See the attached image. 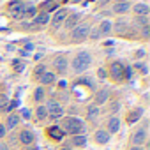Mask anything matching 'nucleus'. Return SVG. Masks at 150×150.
<instances>
[{
  "label": "nucleus",
  "mask_w": 150,
  "mask_h": 150,
  "mask_svg": "<svg viewBox=\"0 0 150 150\" xmlns=\"http://www.w3.org/2000/svg\"><path fill=\"white\" fill-rule=\"evenodd\" d=\"M131 150H143V148H139V146H134V148H131Z\"/></svg>",
  "instance_id": "a19ab883"
},
{
  "label": "nucleus",
  "mask_w": 150,
  "mask_h": 150,
  "mask_svg": "<svg viewBox=\"0 0 150 150\" xmlns=\"http://www.w3.org/2000/svg\"><path fill=\"white\" fill-rule=\"evenodd\" d=\"M46 110H48V113H50L53 118H58V117H62V115H64V108H62L58 103H55V101H50Z\"/></svg>",
  "instance_id": "423d86ee"
},
{
  "label": "nucleus",
  "mask_w": 150,
  "mask_h": 150,
  "mask_svg": "<svg viewBox=\"0 0 150 150\" xmlns=\"http://www.w3.org/2000/svg\"><path fill=\"white\" fill-rule=\"evenodd\" d=\"M146 141V129H138L136 132H134V136H132V143L138 146V145H141V143H145Z\"/></svg>",
  "instance_id": "1a4fd4ad"
},
{
  "label": "nucleus",
  "mask_w": 150,
  "mask_h": 150,
  "mask_svg": "<svg viewBox=\"0 0 150 150\" xmlns=\"http://www.w3.org/2000/svg\"><path fill=\"white\" fill-rule=\"evenodd\" d=\"M67 16H69V11H67V9H57V13L53 14V20H51L53 28H58V27L65 21Z\"/></svg>",
  "instance_id": "20e7f679"
},
{
  "label": "nucleus",
  "mask_w": 150,
  "mask_h": 150,
  "mask_svg": "<svg viewBox=\"0 0 150 150\" xmlns=\"http://www.w3.org/2000/svg\"><path fill=\"white\" fill-rule=\"evenodd\" d=\"M134 14L139 16V18H146V14H148V6H145V4H136V6H134Z\"/></svg>",
  "instance_id": "9b49d317"
},
{
  "label": "nucleus",
  "mask_w": 150,
  "mask_h": 150,
  "mask_svg": "<svg viewBox=\"0 0 150 150\" xmlns=\"http://www.w3.org/2000/svg\"><path fill=\"white\" fill-rule=\"evenodd\" d=\"M62 150H71V148H67V146H65V148H62Z\"/></svg>",
  "instance_id": "49530a36"
},
{
  "label": "nucleus",
  "mask_w": 150,
  "mask_h": 150,
  "mask_svg": "<svg viewBox=\"0 0 150 150\" xmlns=\"http://www.w3.org/2000/svg\"><path fill=\"white\" fill-rule=\"evenodd\" d=\"M97 113H99V108L97 106H88V118H96L97 117Z\"/></svg>",
  "instance_id": "a878e982"
},
{
  "label": "nucleus",
  "mask_w": 150,
  "mask_h": 150,
  "mask_svg": "<svg viewBox=\"0 0 150 150\" xmlns=\"http://www.w3.org/2000/svg\"><path fill=\"white\" fill-rule=\"evenodd\" d=\"M7 101H9V99H7L6 96H2V97H0V110H4V108H6V104H7Z\"/></svg>",
  "instance_id": "473e14b6"
},
{
  "label": "nucleus",
  "mask_w": 150,
  "mask_h": 150,
  "mask_svg": "<svg viewBox=\"0 0 150 150\" xmlns=\"http://www.w3.org/2000/svg\"><path fill=\"white\" fill-rule=\"evenodd\" d=\"M48 134H50L51 138H55V139H62V138H64V131H62L60 127H57V125L50 127V129H48Z\"/></svg>",
  "instance_id": "ddd939ff"
},
{
  "label": "nucleus",
  "mask_w": 150,
  "mask_h": 150,
  "mask_svg": "<svg viewBox=\"0 0 150 150\" xmlns=\"http://www.w3.org/2000/svg\"><path fill=\"white\" fill-rule=\"evenodd\" d=\"M25 6H23V2H11L9 4V13L13 14V18H21V16H25Z\"/></svg>",
  "instance_id": "39448f33"
},
{
  "label": "nucleus",
  "mask_w": 150,
  "mask_h": 150,
  "mask_svg": "<svg viewBox=\"0 0 150 150\" xmlns=\"http://www.w3.org/2000/svg\"><path fill=\"white\" fill-rule=\"evenodd\" d=\"M18 122H20V118H18L16 115H9V118H7V127H9V129H14V127L18 125Z\"/></svg>",
  "instance_id": "4be33fe9"
},
{
  "label": "nucleus",
  "mask_w": 150,
  "mask_h": 150,
  "mask_svg": "<svg viewBox=\"0 0 150 150\" xmlns=\"http://www.w3.org/2000/svg\"><path fill=\"white\" fill-rule=\"evenodd\" d=\"M4 134H6V127L0 125V138H4Z\"/></svg>",
  "instance_id": "c9c22d12"
},
{
  "label": "nucleus",
  "mask_w": 150,
  "mask_h": 150,
  "mask_svg": "<svg viewBox=\"0 0 150 150\" xmlns=\"http://www.w3.org/2000/svg\"><path fill=\"white\" fill-rule=\"evenodd\" d=\"M35 13H37L35 7H27V9H25V16H34Z\"/></svg>",
  "instance_id": "7c9ffc66"
},
{
  "label": "nucleus",
  "mask_w": 150,
  "mask_h": 150,
  "mask_svg": "<svg viewBox=\"0 0 150 150\" xmlns=\"http://www.w3.org/2000/svg\"><path fill=\"white\" fill-rule=\"evenodd\" d=\"M88 32H90L88 25H78V27H74V30H72V41H76V42L85 41L88 37Z\"/></svg>",
  "instance_id": "7ed1b4c3"
},
{
  "label": "nucleus",
  "mask_w": 150,
  "mask_h": 150,
  "mask_svg": "<svg viewBox=\"0 0 150 150\" xmlns=\"http://www.w3.org/2000/svg\"><path fill=\"white\" fill-rule=\"evenodd\" d=\"M50 21V14H39L34 18V25H46Z\"/></svg>",
  "instance_id": "aec40b11"
},
{
  "label": "nucleus",
  "mask_w": 150,
  "mask_h": 150,
  "mask_svg": "<svg viewBox=\"0 0 150 150\" xmlns=\"http://www.w3.org/2000/svg\"><path fill=\"white\" fill-rule=\"evenodd\" d=\"M115 32H117V34H122V32H125V23H124V21H118V23L115 25Z\"/></svg>",
  "instance_id": "cd10ccee"
},
{
  "label": "nucleus",
  "mask_w": 150,
  "mask_h": 150,
  "mask_svg": "<svg viewBox=\"0 0 150 150\" xmlns=\"http://www.w3.org/2000/svg\"><path fill=\"white\" fill-rule=\"evenodd\" d=\"M34 58H35V60H39V58H42V53H35V55H34Z\"/></svg>",
  "instance_id": "58836bf2"
},
{
  "label": "nucleus",
  "mask_w": 150,
  "mask_h": 150,
  "mask_svg": "<svg viewBox=\"0 0 150 150\" xmlns=\"http://www.w3.org/2000/svg\"><path fill=\"white\" fill-rule=\"evenodd\" d=\"M99 76H101V78H104V76H106V72H104V69H99Z\"/></svg>",
  "instance_id": "e433bc0d"
},
{
  "label": "nucleus",
  "mask_w": 150,
  "mask_h": 150,
  "mask_svg": "<svg viewBox=\"0 0 150 150\" xmlns=\"http://www.w3.org/2000/svg\"><path fill=\"white\" fill-rule=\"evenodd\" d=\"M21 113H23V118H30V110L23 108V110H21Z\"/></svg>",
  "instance_id": "72a5a7b5"
},
{
  "label": "nucleus",
  "mask_w": 150,
  "mask_h": 150,
  "mask_svg": "<svg viewBox=\"0 0 150 150\" xmlns=\"http://www.w3.org/2000/svg\"><path fill=\"white\" fill-rule=\"evenodd\" d=\"M28 150H37V148H34V146H32V148H28Z\"/></svg>",
  "instance_id": "a18cd8bd"
},
{
  "label": "nucleus",
  "mask_w": 150,
  "mask_h": 150,
  "mask_svg": "<svg viewBox=\"0 0 150 150\" xmlns=\"http://www.w3.org/2000/svg\"><path fill=\"white\" fill-rule=\"evenodd\" d=\"M78 20H80V14H76V13H74V14H71V16H67L65 18V28H74V27H76V23H78Z\"/></svg>",
  "instance_id": "f8f14e48"
},
{
  "label": "nucleus",
  "mask_w": 150,
  "mask_h": 150,
  "mask_svg": "<svg viewBox=\"0 0 150 150\" xmlns=\"http://www.w3.org/2000/svg\"><path fill=\"white\" fill-rule=\"evenodd\" d=\"M35 115H37V118H39V120H42V118H46V117H48V110H46L44 106H39V108H37V111H35Z\"/></svg>",
  "instance_id": "b1692460"
},
{
  "label": "nucleus",
  "mask_w": 150,
  "mask_h": 150,
  "mask_svg": "<svg viewBox=\"0 0 150 150\" xmlns=\"http://www.w3.org/2000/svg\"><path fill=\"white\" fill-rule=\"evenodd\" d=\"M32 48H34V44H32V42H27V51H30Z\"/></svg>",
  "instance_id": "4c0bfd02"
},
{
  "label": "nucleus",
  "mask_w": 150,
  "mask_h": 150,
  "mask_svg": "<svg viewBox=\"0 0 150 150\" xmlns=\"http://www.w3.org/2000/svg\"><path fill=\"white\" fill-rule=\"evenodd\" d=\"M127 11H129V4H127V2L115 4V7H113V13H117V14H124V13H127Z\"/></svg>",
  "instance_id": "dca6fc26"
},
{
  "label": "nucleus",
  "mask_w": 150,
  "mask_h": 150,
  "mask_svg": "<svg viewBox=\"0 0 150 150\" xmlns=\"http://www.w3.org/2000/svg\"><path fill=\"white\" fill-rule=\"evenodd\" d=\"M41 7H42L44 11H55V9H57V4H55V2H51V0H48V2H44Z\"/></svg>",
  "instance_id": "393cba45"
},
{
  "label": "nucleus",
  "mask_w": 150,
  "mask_h": 150,
  "mask_svg": "<svg viewBox=\"0 0 150 150\" xmlns=\"http://www.w3.org/2000/svg\"><path fill=\"white\" fill-rule=\"evenodd\" d=\"M90 62H92L90 53L81 51V53H78L76 57H74V60H72V69L76 71V72H83V71H87V69H88Z\"/></svg>",
  "instance_id": "f03ea898"
},
{
  "label": "nucleus",
  "mask_w": 150,
  "mask_h": 150,
  "mask_svg": "<svg viewBox=\"0 0 150 150\" xmlns=\"http://www.w3.org/2000/svg\"><path fill=\"white\" fill-rule=\"evenodd\" d=\"M141 113H143V110H141V108H138V110H134V111H132V113H131V115L127 117V122H129V124H132V122H136V120H138V118L141 117Z\"/></svg>",
  "instance_id": "412c9836"
},
{
  "label": "nucleus",
  "mask_w": 150,
  "mask_h": 150,
  "mask_svg": "<svg viewBox=\"0 0 150 150\" xmlns=\"http://www.w3.org/2000/svg\"><path fill=\"white\" fill-rule=\"evenodd\" d=\"M108 129H110V132H117V131L120 129V120H118L117 117H113V118L110 120V124H108Z\"/></svg>",
  "instance_id": "6ab92c4d"
},
{
  "label": "nucleus",
  "mask_w": 150,
  "mask_h": 150,
  "mask_svg": "<svg viewBox=\"0 0 150 150\" xmlns=\"http://www.w3.org/2000/svg\"><path fill=\"white\" fill-rule=\"evenodd\" d=\"M72 143L76 145V146H83V145L87 143V138H85L83 134H80V136H74V138H72Z\"/></svg>",
  "instance_id": "5701e85b"
},
{
  "label": "nucleus",
  "mask_w": 150,
  "mask_h": 150,
  "mask_svg": "<svg viewBox=\"0 0 150 150\" xmlns=\"http://www.w3.org/2000/svg\"><path fill=\"white\" fill-rule=\"evenodd\" d=\"M53 65H55L57 72H65V71H67V58H65V55H58V57L55 58Z\"/></svg>",
  "instance_id": "0eeeda50"
},
{
  "label": "nucleus",
  "mask_w": 150,
  "mask_h": 150,
  "mask_svg": "<svg viewBox=\"0 0 150 150\" xmlns=\"http://www.w3.org/2000/svg\"><path fill=\"white\" fill-rule=\"evenodd\" d=\"M34 97H35V101H44V90L39 87V88L34 92Z\"/></svg>",
  "instance_id": "bb28decb"
},
{
  "label": "nucleus",
  "mask_w": 150,
  "mask_h": 150,
  "mask_svg": "<svg viewBox=\"0 0 150 150\" xmlns=\"http://www.w3.org/2000/svg\"><path fill=\"white\" fill-rule=\"evenodd\" d=\"M55 74L53 72H44L42 76H41V81L44 83V85H51V83H55Z\"/></svg>",
  "instance_id": "a211bd4d"
},
{
  "label": "nucleus",
  "mask_w": 150,
  "mask_h": 150,
  "mask_svg": "<svg viewBox=\"0 0 150 150\" xmlns=\"http://www.w3.org/2000/svg\"><path fill=\"white\" fill-rule=\"evenodd\" d=\"M14 69H16L18 72H23V69H25V64H23V62H20V60H14Z\"/></svg>",
  "instance_id": "c756f323"
},
{
  "label": "nucleus",
  "mask_w": 150,
  "mask_h": 150,
  "mask_svg": "<svg viewBox=\"0 0 150 150\" xmlns=\"http://www.w3.org/2000/svg\"><path fill=\"white\" fill-rule=\"evenodd\" d=\"M0 150H9V148H7V145H4V143H0Z\"/></svg>",
  "instance_id": "ea45409f"
},
{
  "label": "nucleus",
  "mask_w": 150,
  "mask_h": 150,
  "mask_svg": "<svg viewBox=\"0 0 150 150\" xmlns=\"http://www.w3.org/2000/svg\"><path fill=\"white\" fill-rule=\"evenodd\" d=\"M20 139H21L23 145H32V143H34V132L28 131V129H25V131H21Z\"/></svg>",
  "instance_id": "9d476101"
},
{
  "label": "nucleus",
  "mask_w": 150,
  "mask_h": 150,
  "mask_svg": "<svg viewBox=\"0 0 150 150\" xmlns=\"http://www.w3.org/2000/svg\"><path fill=\"white\" fill-rule=\"evenodd\" d=\"M44 72H46V69H44L42 65H39V67H35V76H39V78H41V76H42V74H44Z\"/></svg>",
  "instance_id": "2f4dec72"
},
{
  "label": "nucleus",
  "mask_w": 150,
  "mask_h": 150,
  "mask_svg": "<svg viewBox=\"0 0 150 150\" xmlns=\"http://www.w3.org/2000/svg\"><path fill=\"white\" fill-rule=\"evenodd\" d=\"M88 35H90L92 39H99V37H101V32H99V28H92V30L88 32Z\"/></svg>",
  "instance_id": "c85d7f7f"
},
{
  "label": "nucleus",
  "mask_w": 150,
  "mask_h": 150,
  "mask_svg": "<svg viewBox=\"0 0 150 150\" xmlns=\"http://www.w3.org/2000/svg\"><path fill=\"white\" fill-rule=\"evenodd\" d=\"M108 97H110L108 90H99V92H97V96H96V106H97V104L106 103V101H108Z\"/></svg>",
  "instance_id": "2eb2a0df"
},
{
  "label": "nucleus",
  "mask_w": 150,
  "mask_h": 150,
  "mask_svg": "<svg viewBox=\"0 0 150 150\" xmlns=\"http://www.w3.org/2000/svg\"><path fill=\"white\" fill-rule=\"evenodd\" d=\"M60 129L69 132V134H81L85 131V124H83V120H80L76 117H67Z\"/></svg>",
  "instance_id": "f257e3e1"
},
{
  "label": "nucleus",
  "mask_w": 150,
  "mask_h": 150,
  "mask_svg": "<svg viewBox=\"0 0 150 150\" xmlns=\"http://www.w3.org/2000/svg\"><path fill=\"white\" fill-rule=\"evenodd\" d=\"M71 2H81V0H71Z\"/></svg>",
  "instance_id": "c03bdc74"
},
{
  "label": "nucleus",
  "mask_w": 150,
  "mask_h": 150,
  "mask_svg": "<svg viewBox=\"0 0 150 150\" xmlns=\"http://www.w3.org/2000/svg\"><path fill=\"white\" fill-rule=\"evenodd\" d=\"M96 141L101 143V145H104V143L110 141V134H108L106 131H97V132H96Z\"/></svg>",
  "instance_id": "4468645a"
},
{
  "label": "nucleus",
  "mask_w": 150,
  "mask_h": 150,
  "mask_svg": "<svg viewBox=\"0 0 150 150\" xmlns=\"http://www.w3.org/2000/svg\"><path fill=\"white\" fill-rule=\"evenodd\" d=\"M120 2H127V0H117V4H120Z\"/></svg>",
  "instance_id": "79ce46f5"
},
{
  "label": "nucleus",
  "mask_w": 150,
  "mask_h": 150,
  "mask_svg": "<svg viewBox=\"0 0 150 150\" xmlns=\"http://www.w3.org/2000/svg\"><path fill=\"white\" fill-rule=\"evenodd\" d=\"M99 28V32H101V35H106V34H110L111 32V28H113V25L108 21V20H104L103 23H101V27H97Z\"/></svg>",
  "instance_id": "f3484780"
},
{
  "label": "nucleus",
  "mask_w": 150,
  "mask_h": 150,
  "mask_svg": "<svg viewBox=\"0 0 150 150\" xmlns=\"http://www.w3.org/2000/svg\"><path fill=\"white\" fill-rule=\"evenodd\" d=\"M110 71H111V76H113L115 80H120V78L124 76V65H122L120 62H113L111 67H110Z\"/></svg>",
  "instance_id": "6e6552de"
},
{
  "label": "nucleus",
  "mask_w": 150,
  "mask_h": 150,
  "mask_svg": "<svg viewBox=\"0 0 150 150\" xmlns=\"http://www.w3.org/2000/svg\"><path fill=\"white\" fill-rule=\"evenodd\" d=\"M106 2H110V0H101V4H106Z\"/></svg>",
  "instance_id": "37998d69"
},
{
  "label": "nucleus",
  "mask_w": 150,
  "mask_h": 150,
  "mask_svg": "<svg viewBox=\"0 0 150 150\" xmlns=\"http://www.w3.org/2000/svg\"><path fill=\"white\" fill-rule=\"evenodd\" d=\"M143 35H145V37H148V35H150V30H148V25H145V27H143Z\"/></svg>",
  "instance_id": "f704fd0d"
}]
</instances>
